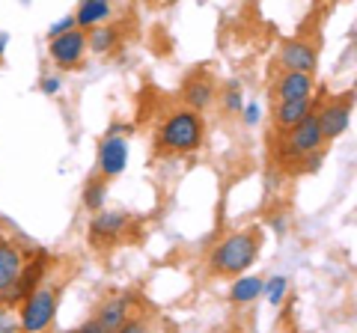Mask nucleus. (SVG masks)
Returning <instances> with one entry per match:
<instances>
[{
  "label": "nucleus",
  "instance_id": "obj_1",
  "mask_svg": "<svg viewBox=\"0 0 357 333\" xmlns=\"http://www.w3.org/2000/svg\"><path fill=\"white\" fill-rule=\"evenodd\" d=\"M262 226H248L229 235L227 241H220L208 256V271L215 277H238L250 268V265L259 259L262 250Z\"/></svg>",
  "mask_w": 357,
  "mask_h": 333
},
{
  "label": "nucleus",
  "instance_id": "obj_2",
  "mask_svg": "<svg viewBox=\"0 0 357 333\" xmlns=\"http://www.w3.org/2000/svg\"><path fill=\"white\" fill-rule=\"evenodd\" d=\"M203 134H206V125L199 119V110L182 107V110H173L164 119V125L158 128V137H155V146H158L161 155H185L199 149Z\"/></svg>",
  "mask_w": 357,
  "mask_h": 333
},
{
  "label": "nucleus",
  "instance_id": "obj_3",
  "mask_svg": "<svg viewBox=\"0 0 357 333\" xmlns=\"http://www.w3.org/2000/svg\"><path fill=\"white\" fill-rule=\"evenodd\" d=\"M57 301H60V286H36L33 292L21 301V313H18V325L21 330H48L57 316Z\"/></svg>",
  "mask_w": 357,
  "mask_h": 333
},
{
  "label": "nucleus",
  "instance_id": "obj_4",
  "mask_svg": "<svg viewBox=\"0 0 357 333\" xmlns=\"http://www.w3.org/2000/svg\"><path fill=\"white\" fill-rule=\"evenodd\" d=\"M131 229H134V220L126 212H105V208H98L96 217L89 220V247L110 250L116 244L128 241Z\"/></svg>",
  "mask_w": 357,
  "mask_h": 333
},
{
  "label": "nucleus",
  "instance_id": "obj_5",
  "mask_svg": "<svg viewBox=\"0 0 357 333\" xmlns=\"http://www.w3.org/2000/svg\"><path fill=\"white\" fill-rule=\"evenodd\" d=\"M48 265H51V256L45 250H39L33 259H27L24 265H21V271L13 280V286L0 292V304L3 307H18L33 292V288H36L39 283H45V271H48Z\"/></svg>",
  "mask_w": 357,
  "mask_h": 333
},
{
  "label": "nucleus",
  "instance_id": "obj_6",
  "mask_svg": "<svg viewBox=\"0 0 357 333\" xmlns=\"http://www.w3.org/2000/svg\"><path fill=\"white\" fill-rule=\"evenodd\" d=\"M51 60L60 65V69H77L84 60V54H86V33L84 27H72V30H66L60 33V36H54L51 39Z\"/></svg>",
  "mask_w": 357,
  "mask_h": 333
},
{
  "label": "nucleus",
  "instance_id": "obj_7",
  "mask_svg": "<svg viewBox=\"0 0 357 333\" xmlns=\"http://www.w3.org/2000/svg\"><path fill=\"white\" fill-rule=\"evenodd\" d=\"M316 119H319V131H321V140L331 143L337 140L351 122V95L349 98H337V102H328V104H319L316 107Z\"/></svg>",
  "mask_w": 357,
  "mask_h": 333
},
{
  "label": "nucleus",
  "instance_id": "obj_8",
  "mask_svg": "<svg viewBox=\"0 0 357 333\" xmlns=\"http://www.w3.org/2000/svg\"><path fill=\"white\" fill-rule=\"evenodd\" d=\"M126 164H128V140L116 134V131H110L102 140V146H98V173L105 179H114V176L126 170Z\"/></svg>",
  "mask_w": 357,
  "mask_h": 333
},
{
  "label": "nucleus",
  "instance_id": "obj_9",
  "mask_svg": "<svg viewBox=\"0 0 357 333\" xmlns=\"http://www.w3.org/2000/svg\"><path fill=\"white\" fill-rule=\"evenodd\" d=\"M131 316V295H122V297H114V301L102 304L98 316L93 321H86L81 330L86 333H98V330H122V325L128 321Z\"/></svg>",
  "mask_w": 357,
  "mask_h": 333
},
{
  "label": "nucleus",
  "instance_id": "obj_10",
  "mask_svg": "<svg viewBox=\"0 0 357 333\" xmlns=\"http://www.w3.org/2000/svg\"><path fill=\"white\" fill-rule=\"evenodd\" d=\"M316 48L310 45V42L304 39H292V42H286V45L280 48V65L283 69H295V72H316Z\"/></svg>",
  "mask_w": 357,
  "mask_h": 333
},
{
  "label": "nucleus",
  "instance_id": "obj_11",
  "mask_svg": "<svg viewBox=\"0 0 357 333\" xmlns=\"http://www.w3.org/2000/svg\"><path fill=\"white\" fill-rule=\"evenodd\" d=\"M310 93H312V75L310 72L283 69L271 95H277V102H292V98H307Z\"/></svg>",
  "mask_w": 357,
  "mask_h": 333
},
{
  "label": "nucleus",
  "instance_id": "obj_12",
  "mask_svg": "<svg viewBox=\"0 0 357 333\" xmlns=\"http://www.w3.org/2000/svg\"><path fill=\"white\" fill-rule=\"evenodd\" d=\"M185 104L191 110H206L211 102H215V84H211L208 75H194L185 81V90H182Z\"/></svg>",
  "mask_w": 357,
  "mask_h": 333
},
{
  "label": "nucleus",
  "instance_id": "obj_13",
  "mask_svg": "<svg viewBox=\"0 0 357 333\" xmlns=\"http://www.w3.org/2000/svg\"><path fill=\"white\" fill-rule=\"evenodd\" d=\"M316 110V104H312V98H292V102H280L277 104V114H274V122L280 131H289L295 128L301 119H304L307 114H312Z\"/></svg>",
  "mask_w": 357,
  "mask_h": 333
},
{
  "label": "nucleus",
  "instance_id": "obj_14",
  "mask_svg": "<svg viewBox=\"0 0 357 333\" xmlns=\"http://www.w3.org/2000/svg\"><path fill=\"white\" fill-rule=\"evenodd\" d=\"M21 265H24L21 250L15 247V244H9V241L0 238V292L13 286V280H15L18 271H21Z\"/></svg>",
  "mask_w": 357,
  "mask_h": 333
},
{
  "label": "nucleus",
  "instance_id": "obj_15",
  "mask_svg": "<svg viewBox=\"0 0 357 333\" xmlns=\"http://www.w3.org/2000/svg\"><path fill=\"white\" fill-rule=\"evenodd\" d=\"M107 18H110V0H81L75 24L86 30V27L102 24V21H107Z\"/></svg>",
  "mask_w": 357,
  "mask_h": 333
},
{
  "label": "nucleus",
  "instance_id": "obj_16",
  "mask_svg": "<svg viewBox=\"0 0 357 333\" xmlns=\"http://www.w3.org/2000/svg\"><path fill=\"white\" fill-rule=\"evenodd\" d=\"M262 277H241V280L232 283L229 288V301L232 304H253L256 297L262 295Z\"/></svg>",
  "mask_w": 357,
  "mask_h": 333
},
{
  "label": "nucleus",
  "instance_id": "obj_17",
  "mask_svg": "<svg viewBox=\"0 0 357 333\" xmlns=\"http://www.w3.org/2000/svg\"><path fill=\"white\" fill-rule=\"evenodd\" d=\"M105 199H107V179L98 173L96 179H89L84 187V206L89 212H98V208H105Z\"/></svg>",
  "mask_w": 357,
  "mask_h": 333
},
{
  "label": "nucleus",
  "instance_id": "obj_18",
  "mask_svg": "<svg viewBox=\"0 0 357 333\" xmlns=\"http://www.w3.org/2000/svg\"><path fill=\"white\" fill-rule=\"evenodd\" d=\"M116 27H102V24H96L93 27V33L86 36V48H93L96 54H107V51H114V45H116Z\"/></svg>",
  "mask_w": 357,
  "mask_h": 333
},
{
  "label": "nucleus",
  "instance_id": "obj_19",
  "mask_svg": "<svg viewBox=\"0 0 357 333\" xmlns=\"http://www.w3.org/2000/svg\"><path fill=\"white\" fill-rule=\"evenodd\" d=\"M286 288H289V280H286V277H274V280L262 283V292H265V297H268V304H271V307H280V304H283Z\"/></svg>",
  "mask_w": 357,
  "mask_h": 333
},
{
  "label": "nucleus",
  "instance_id": "obj_20",
  "mask_svg": "<svg viewBox=\"0 0 357 333\" xmlns=\"http://www.w3.org/2000/svg\"><path fill=\"white\" fill-rule=\"evenodd\" d=\"M223 107H227L229 114H238V110L244 107V104H241V90H238V84H229V90L223 93Z\"/></svg>",
  "mask_w": 357,
  "mask_h": 333
},
{
  "label": "nucleus",
  "instance_id": "obj_21",
  "mask_svg": "<svg viewBox=\"0 0 357 333\" xmlns=\"http://www.w3.org/2000/svg\"><path fill=\"white\" fill-rule=\"evenodd\" d=\"M72 27H77L75 24V18H63V21H57L51 30H48V36L54 39V36H60V33H66V30H72Z\"/></svg>",
  "mask_w": 357,
  "mask_h": 333
},
{
  "label": "nucleus",
  "instance_id": "obj_22",
  "mask_svg": "<svg viewBox=\"0 0 357 333\" xmlns=\"http://www.w3.org/2000/svg\"><path fill=\"white\" fill-rule=\"evenodd\" d=\"M241 110H244V122H248V125H256V122H259V104H248Z\"/></svg>",
  "mask_w": 357,
  "mask_h": 333
},
{
  "label": "nucleus",
  "instance_id": "obj_23",
  "mask_svg": "<svg viewBox=\"0 0 357 333\" xmlns=\"http://www.w3.org/2000/svg\"><path fill=\"white\" fill-rule=\"evenodd\" d=\"M42 93H48V95L60 93V77H45V81H42Z\"/></svg>",
  "mask_w": 357,
  "mask_h": 333
},
{
  "label": "nucleus",
  "instance_id": "obj_24",
  "mask_svg": "<svg viewBox=\"0 0 357 333\" xmlns=\"http://www.w3.org/2000/svg\"><path fill=\"white\" fill-rule=\"evenodd\" d=\"M3 330H13V316H9L6 307L0 304V333H3Z\"/></svg>",
  "mask_w": 357,
  "mask_h": 333
},
{
  "label": "nucleus",
  "instance_id": "obj_25",
  "mask_svg": "<svg viewBox=\"0 0 357 333\" xmlns=\"http://www.w3.org/2000/svg\"><path fill=\"white\" fill-rule=\"evenodd\" d=\"M6 42H9V36L6 33H0V60H3V54H6Z\"/></svg>",
  "mask_w": 357,
  "mask_h": 333
},
{
  "label": "nucleus",
  "instance_id": "obj_26",
  "mask_svg": "<svg viewBox=\"0 0 357 333\" xmlns=\"http://www.w3.org/2000/svg\"><path fill=\"white\" fill-rule=\"evenodd\" d=\"M325 3H328V6H333V3H340V0H325Z\"/></svg>",
  "mask_w": 357,
  "mask_h": 333
},
{
  "label": "nucleus",
  "instance_id": "obj_27",
  "mask_svg": "<svg viewBox=\"0 0 357 333\" xmlns=\"http://www.w3.org/2000/svg\"><path fill=\"white\" fill-rule=\"evenodd\" d=\"M146 3H158V0H146Z\"/></svg>",
  "mask_w": 357,
  "mask_h": 333
}]
</instances>
